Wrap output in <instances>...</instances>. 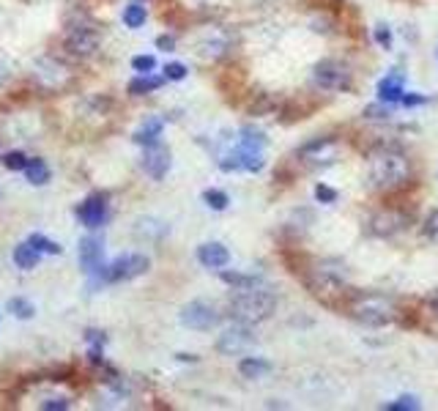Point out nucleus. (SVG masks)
Segmentation results:
<instances>
[{
  "instance_id": "17",
  "label": "nucleus",
  "mask_w": 438,
  "mask_h": 411,
  "mask_svg": "<svg viewBox=\"0 0 438 411\" xmlns=\"http://www.w3.org/2000/svg\"><path fill=\"white\" fill-rule=\"evenodd\" d=\"M227 47H230L227 33H222V31H211V33H206V36H203V42L197 45V55H200V58H206V61H219V58H225Z\"/></svg>"
},
{
  "instance_id": "33",
  "label": "nucleus",
  "mask_w": 438,
  "mask_h": 411,
  "mask_svg": "<svg viewBox=\"0 0 438 411\" xmlns=\"http://www.w3.org/2000/svg\"><path fill=\"white\" fill-rule=\"evenodd\" d=\"M384 409H387V411H416V409H419V401H416L414 395H403L400 401H394V403H387Z\"/></svg>"
},
{
  "instance_id": "26",
  "label": "nucleus",
  "mask_w": 438,
  "mask_h": 411,
  "mask_svg": "<svg viewBox=\"0 0 438 411\" xmlns=\"http://www.w3.org/2000/svg\"><path fill=\"white\" fill-rule=\"evenodd\" d=\"M145 19H148L145 6H143L140 0H131L129 6H127V11H124V25L131 28V31H137V28H143V25H145Z\"/></svg>"
},
{
  "instance_id": "30",
  "label": "nucleus",
  "mask_w": 438,
  "mask_h": 411,
  "mask_svg": "<svg viewBox=\"0 0 438 411\" xmlns=\"http://www.w3.org/2000/svg\"><path fill=\"white\" fill-rule=\"evenodd\" d=\"M203 200H206L214 211H225V209H227V203H230L227 192H222V189H206V192H203Z\"/></svg>"
},
{
  "instance_id": "10",
  "label": "nucleus",
  "mask_w": 438,
  "mask_h": 411,
  "mask_svg": "<svg viewBox=\"0 0 438 411\" xmlns=\"http://www.w3.org/2000/svg\"><path fill=\"white\" fill-rule=\"evenodd\" d=\"M299 159L309 168H326L337 159V143L332 137H315L299 148Z\"/></svg>"
},
{
  "instance_id": "11",
  "label": "nucleus",
  "mask_w": 438,
  "mask_h": 411,
  "mask_svg": "<svg viewBox=\"0 0 438 411\" xmlns=\"http://www.w3.org/2000/svg\"><path fill=\"white\" fill-rule=\"evenodd\" d=\"M77 220L80 225L86 228H102L107 220H110V203H107V195L104 192H93L90 198H86L80 206H77Z\"/></svg>"
},
{
  "instance_id": "39",
  "label": "nucleus",
  "mask_w": 438,
  "mask_h": 411,
  "mask_svg": "<svg viewBox=\"0 0 438 411\" xmlns=\"http://www.w3.org/2000/svg\"><path fill=\"white\" fill-rule=\"evenodd\" d=\"M165 77L168 80H184L186 77V66L184 63H168L165 66Z\"/></svg>"
},
{
  "instance_id": "37",
  "label": "nucleus",
  "mask_w": 438,
  "mask_h": 411,
  "mask_svg": "<svg viewBox=\"0 0 438 411\" xmlns=\"http://www.w3.org/2000/svg\"><path fill=\"white\" fill-rule=\"evenodd\" d=\"M389 115H392V110H389V107H381V104H373V107L364 110V118H375V121H387Z\"/></svg>"
},
{
  "instance_id": "15",
  "label": "nucleus",
  "mask_w": 438,
  "mask_h": 411,
  "mask_svg": "<svg viewBox=\"0 0 438 411\" xmlns=\"http://www.w3.org/2000/svg\"><path fill=\"white\" fill-rule=\"evenodd\" d=\"M80 266L86 274H102L104 277V241L96 236H86L80 241Z\"/></svg>"
},
{
  "instance_id": "20",
  "label": "nucleus",
  "mask_w": 438,
  "mask_h": 411,
  "mask_svg": "<svg viewBox=\"0 0 438 411\" xmlns=\"http://www.w3.org/2000/svg\"><path fill=\"white\" fill-rule=\"evenodd\" d=\"M39 258H42V252H39L36 247H31L28 241H22V244L14 247V264H17V269H22V272L36 269V266H39Z\"/></svg>"
},
{
  "instance_id": "27",
  "label": "nucleus",
  "mask_w": 438,
  "mask_h": 411,
  "mask_svg": "<svg viewBox=\"0 0 438 411\" xmlns=\"http://www.w3.org/2000/svg\"><path fill=\"white\" fill-rule=\"evenodd\" d=\"M28 244H31V247H36L42 255H60V252H63V247H60L58 241L47 239L44 233H31V236H28Z\"/></svg>"
},
{
  "instance_id": "24",
  "label": "nucleus",
  "mask_w": 438,
  "mask_h": 411,
  "mask_svg": "<svg viewBox=\"0 0 438 411\" xmlns=\"http://www.w3.org/2000/svg\"><path fill=\"white\" fill-rule=\"evenodd\" d=\"M238 373L244 378H263L266 373H271V362H266L261 357H244L238 362Z\"/></svg>"
},
{
  "instance_id": "5",
  "label": "nucleus",
  "mask_w": 438,
  "mask_h": 411,
  "mask_svg": "<svg viewBox=\"0 0 438 411\" xmlns=\"http://www.w3.org/2000/svg\"><path fill=\"white\" fill-rule=\"evenodd\" d=\"M315 86H321L323 91H348L350 83H353V74H350L348 63L337 61V58H323L315 63Z\"/></svg>"
},
{
  "instance_id": "21",
  "label": "nucleus",
  "mask_w": 438,
  "mask_h": 411,
  "mask_svg": "<svg viewBox=\"0 0 438 411\" xmlns=\"http://www.w3.org/2000/svg\"><path fill=\"white\" fill-rule=\"evenodd\" d=\"M403 74H389L378 83V99L381 102H400L403 99Z\"/></svg>"
},
{
  "instance_id": "3",
  "label": "nucleus",
  "mask_w": 438,
  "mask_h": 411,
  "mask_svg": "<svg viewBox=\"0 0 438 411\" xmlns=\"http://www.w3.org/2000/svg\"><path fill=\"white\" fill-rule=\"evenodd\" d=\"M277 307V293L268 291V288H244L238 291L230 302H227V316L238 323H247V326H255L266 321Z\"/></svg>"
},
{
  "instance_id": "31",
  "label": "nucleus",
  "mask_w": 438,
  "mask_h": 411,
  "mask_svg": "<svg viewBox=\"0 0 438 411\" xmlns=\"http://www.w3.org/2000/svg\"><path fill=\"white\" fill-rule=\"evenodd\" d=\"M0 162H3V168H6V170H25L28 156H25L22 151H8V154H3V156H0Z\"/></svg>"
},
{
  "instance_id": "43",
  "label": "nucleus",
  "mask_w": 438,
  "mask_h": 411,
  "mask_svg": "<svg viewBox=\"0 0 438 411\" xmlns=\"http://www.w3.org/2000/svg\"><path fill=\"white\" fill-rule=\"evenodd\" d=\"M436 310H438V296H436Z\"/></svg>"
},
{
  "instance_id": "22",
  "label": "nucleus",
  "mask_w": 438,
  "mask_h": 411,
  "mask_svg": "<svg viewBox=\"0 0 438 411\" xmlns=\"http://www.w3.org/2000/svg\"><path fill=\"white\" fill-rule=\"evenodd\" d=\"M222 277V282H227V285H233L236 291H244V288H258L263 285V277L261 274H244V272H219Z\"/></svg>"
},
{
  "instance_id": "6",
  "label": "nucleus",
  "mask_w": 438,
  "mask_h": 411,
  "mask_svg": "<svg viewBox=\"0 0 438 411\" xmlns=\"http://www.w3.org/2000/svg\"><path fill=\"white\" fill-rule=\"evenodd\" d=\"M151 269V258L143 252H127L118 255L110 266H104V282H127Z\"/></svg>"
},
{
  "instance_id": "19",
  "label": "nucleus",
  "mask_w": 438,
  "mask_h": 411,
  "mask_svg": "<svg viewBox=\"0 0 438 411\" xmlns=\"http://www.w3.org/2000/svg\"><path fill=\"white\" fill-rule=\"evenodd\" d=\"M162 129H165V121L162 118H145L137 129H134V143L137 145H154V143H159V137H162Z\"/></svg>"
},
{
  "instance_id": "25",
  "label": "nucleus",
  "mask_w": 438,
  "mask_h": 411,
  "mask_svg": "<svg viewBox=\"0 0 438 411\" xmlns=\"http://www.w3.org/2000/svg\"><path fill=\"white\" fill-rule=\"evenodd\" d=\"M165 86V80L162 77H151V74H137L134 80L129 83V93L131 96H145V93L151 91H159Z\"/></svg>"
},
{
  "instance_id": "23",
  "label": "nucleus",
  "mask_w": 438,
  "mask_h": 411,
  "mask_svg": "<svg viewBox=\"0 0 438 411\" xmlns=\"http://www.w3.org/2000/svg\"><path fill=\"white\" fill-rule=\"evenodd\" d=\"M22 173H25V179L33 184V186H42V184L49 182V165L44 159H39V156H31Z\"/></svg>"
},
{
  "instance_id": "14",
  "label": "nucleus",
  "mask_w": 438,
  "mask_h": 411,
  "mask_svg": "<svg viewBox=\"0 0 438 411\" xmlns=\"http://www.w3.org/2000/svg\"><path fill=\"white\" fill-rule=\"evenodd\" d=\"M33 74H36V80L42 83L44 88H49V91H58V88H63V86L69 83V69H66L60 61H55V58H42V61H36Z\"/></svg>"
},
{
  "instance_id": "8",
  "label": "nucleus",
  "mask_w": 438,
  "mask_h": 411,
  "mask_svg": "<svg viewBox=\"0 0 438 411\" xmlns=\"http://www.w3.org/2000/svg\"><path fill=\"white\" fill-rule=\"evenodd\" d=\"M252 343H255V332H252V326L236 321L230 329H225V332L219 335L217 351L219 354H225V357H238V354H244Z\"/></svg>"
},
{
  "instance_id": "16",
  "label": "nucleus",
  "mask_w": 438,
  "mask_h": 411,
  "mask_svg": "<svg viewBox=\"0 0 438 411\" xmlns=\"http://www.w3.org/2000/svg\"><path fill=\"white\" fill-rule=\"evenodd\" d=\"M197 261L206 266V269H225L230 264V252L225 244L219 241H209V244H200L197 247Z\"/></svg>"
},
{
  "instance_id": "38",
  "label": "nucleus",
  "mask_w": 438,
  "mask_h": 411,
  "mask_svg": "<svg viewBox=\"0 0 438 411\" xmlns=\"http://www.w3.org/2000/svg\"><path fill=\"white\" fill-rule=\"evenodd\" d=\"M375 42L384 47V49H392V31L387 25H378L375 28Z\"/></svg>"
},
{
  "instance_id": "29",
  "label": "nucleus",
  "mask_w": 438,
  "mask_h": 411,
  "mask_svg": "<svg viewBox=\"0 0 438 411\" xmlns=\"http://www.w3.org/2000/svg\"><path fill=\"white\" fill-rule=\"evenodd\" d=\"M238 145L263 151V145H266V135H263L261 129H255V127H244V129H241V143H238Z\"/></svg>"
},
{
  "instance_id": "18",
  "label": "nucleus",
  "mask_w": 438,
  "mask_h": 411,
  "mask_svg": "<svg viewBox=\"0 0 438 411\" xmlns=\"http://www.w3.org/2000/svg\"><path fill=\"white\" fill-rule=\"evenodd\" d=\"M131 233H134L140 241H159V239L168 236V225H165L162 220H156V217H137Z\"/></svg>"
},
{
  "instance_id": "35",
  "label": "nucleus",
  "mask_w": 438,
  "mask_h": 411,
  "mask_svg": "<svg viewBox=\"0 0 438 411\" xmlns=\"http://www.w3.org/2000/svg\"><path fill=\"white\" fill-rule=\"evenodd\" d=\"M315 198H318L321 203H337V189H332V186H326V184H318V186H315Z\"/></svg>"
},
{
  "instance_id": "41",
  "label": "nucleus",
  "mask_w": 438,
  "mask_h": 411,
  "mask_svg": "<svg viewBox=\"0 0 438 411\" xmlns=\"http://www.w3.org/2000/svg\"><path fill=\"white\" fill-rule=\"evenodd\" d=\"M156 47H159V49H165V52H173L175 39L173 36H159V39H156Z\"/></svg>"
},
{
  "instance_id": "7",
  "label": "nucleus",
  "mask_w": 438,
  "mask_h": 411,
  "mask_svg": "<svg viewBox=\"0 0 438 411\" xmlns=\"http://www.w3.org/2000/svg\"><path fill=\"white\" fill-rule=\"evenodd\" d=\"M181 323L195 332H211L219 323V310L206 299H192L181 307Z\"/></svg>"
},
{
  "instance_id": "12",
  "label": "nucleus",
  "mask_w": 438,
  "mask_h": 411,
  "mask_svg": "<svg viewBox=\"0 0 438 411\" xmlns=\"http://www.w3.org/2000/svg\"><path fill=\"white\" fill-rule=\"evenodd\" d=\"M143 170L154 179V182H162L165 176H168V170H170V165H173V154H170V148L168 145H162V143H154V145H145V151H143Z\"/></svg>"
},
{
  "instance_id": "32",
  "label": "nucleus",
  "mask_w": 438,
  "mask_h": 411,
  "mask_svg": "<svg viewBox=\"0 0 438 411\" xmlns=\"http://www.w3.org/2000/svg\"><path fill=\"white\" fill-rule=\"evenodd\" d=\"M131 69L140 72V74H151L156 69V58L154 55H134L131 58Z\"/></svg>"
},
{
  "instance_id": "1",
  "label": "nucleus",
  "mask_w": 438,
  "mask_h": 411,
  "mask_svg": "<svg viewBox=\"0 0 438 411\" xmlns=\"http://www.w3.org/2000/svg\"><path fill=\"white\" fill-rule=\"evenodd\" d=\"M305 282L315 299H321L329 307H337V302L346 299V293H348V269L343 261L323 258L307 269Z\"/></svg>"
},
{
  "instance_id": "9",
  "label": "nucleus",
  "mask_w": 438,
  "mask_h": 411,
  "mask_svg": "<svg viewBox=\"0 0 438 411\" xmlns=\"http://www.w3.org/2000/svg\"><path fill=\"white\" fill-rule=\"evenodd\" d=\"M99 45H102V36H99V31L90 28V25H74V28H69V31H66V39H63L66 52H72V55H77V58L93 55V52L99 49Z\"/></svg>"
},
{
  "instance_id": "2",
  "label": "nucleus",
  "mask_w": 438,
  "mask_h": 411,
  "mask_svg": "<svg viewBox=\"0 0 438 411\" xmlns=\"http://www.w3.org/2000/svg\"><path fill=\"white\" fill-rule=\"evenodd\" d=\"M411 179V162L403 151L397 148H378L370 156V184L375 189L394 192L403 189Z\"/></svg>"
},
{
  "instance_id": "40",
  "label": "nucleus",
  "mask_w": 438,
  "mask_h": 411,
  "mask_svg": "<svg viewBox=\"0 0 438 411\" xmlns=\"http://www.w3.org/2000/svg\"><path fill=\"white\" fill-rule=\"evenodd\" d=\"M405 107H419V104H425L428 102V96H416V93H403V99H400Z\"/></svg>"
},
{
  "instance_id": "13",
  "label": "nucleus",
  "mask_w": 438,
  "mask_h": 411,
  "mask_svg": "<svg viewBox=\"0 0 438 411\" xmlns=\"http://www.w3.org/2000/svg\"><path fill=\"white\" fill-rule=\"evenodd\" d=\"M408 223H411V214L397 211V209H384V211H378V214L370 217L367 230L373 236H394V233H400V230L405 228Z\"/></svg>"
},
{
  "instance_id": "36",
  "label": "nucleus",
  "mask_w": 438,
  "mask_h": 411,
  "mask_svg": "<svg viewBox=\"0 0 438 411\" xmlns=\"http://www.w3.org/2000/svg\"><path fill=\"white\" fill-rule=\"evenodd\" d=\"M69 406H72L69 398H47V401L42 403L44 411H66Z\"/></svg>"
},
{
  "instance_id": "34",
  "label": "nucleus",
  "mask_w": 438,
  "mask_h": 411,
  "mask_svg": "<svg viewBox=\"0 0 438 411\" xmlns=\"http://www.w3.org/2000/svg\"><path fill=\"white\" fill-rule=\"evenodd\" d=\"M425 236L430 239V241H438V209H433L430 214H428V220H425Z\"/></svg>"
},
{
  "instance_id": "4",
  "label": "nucleus",
  "mask_w": 438,
  "mask_h": 411,
  "mask_svg": "<svg viewBox=\"0 0 438 411\" xmlns=\"http://www.w3.org/2000/svg\"><path fill=\"white\" fill-rule=\"evenodd\" d=\"M350 316L367 326H384L397 319V307L384 293H356L348 305Z\"/></svg>"
},
{
  "instance_id": "28",
  "label": "nucleus",
  "mask_w": 438,
  "mask_h": 411,
  "mask_svg": "<svg viewBox=\"0 0 438 411\" xmlns=\"http://www.w3.org/2000/svg\"><path fill=\"white\" fill-rule=\"evenodd\" d=\"M6 310L14 316V319H33V305L28 302V299H22V296H14V299H8V305H6Z\"/></svg>"
},
{
  "instance_id": "42",
  "label": "nucleus",
  "mask_w": 438,
  "mask_h": 411,
  "mask_svg": "<svg viewBox=\"0 0 438 411\" xmlns=\"http://www.w3.org/2000/svg\"><path fill=\"white\" fill-rule=\"evenodd\" d=\"M8 80H11V66H8L6 61H0V88H3Z\"/></svg>"
}]
</instances>
